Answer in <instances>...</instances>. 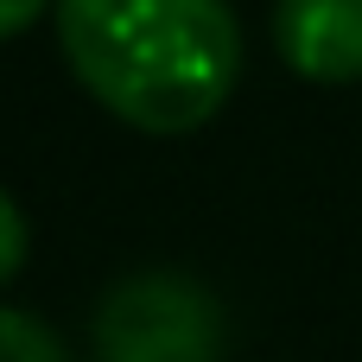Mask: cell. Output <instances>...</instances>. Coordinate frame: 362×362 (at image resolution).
Returning <instances> with one entry per match:
<instances>
[{"instance_id":"cell-6","label":"cell","mask_w":362,"mask_h":362,"mask_svg":"<svg viewBox=\"0 0 362 362\" xmlns=\"http://www.w3.org/2000/svg\"><path fill=\"white\" fill-rule=\"evenodd\" d=\"M45 6H51V0H0V38H19Z\"/></svg>"},{"instance_id":"cell-1","label":"cell","mask_w":362,"mask_h":362,"mask_svg":"<svg viewBox=\"0 0 362 362\" xmlns=\"http://www.w3.org/2000/svg\"><path fill=\"white\" fill-rule=\"evenodd\" d=\"M76 83L140 134L204 127L242 76L229 0H57Z\"/></svg>"},{"instance_id":"cell-4","label":"cell","mask_w":362,"mask_h":362,"mask_svg":"<svg viewBox=\"0 0 362 362\" xmlns=\"http://www.w3.org/2000/svg\"><path fill=\"white\" fill-rule=\"evenodd\" d=\"M0 362H70V350L45 318H32L19 305H0Z\"/></svg>"},{"instance_id":"cell-2","label":"cell","mask_w":362,"mask_h":362,"mask_svg":"<svg viewBox=\"0 0 362 362\" xmlns=\"http://www.w3.org/2000/svg\"><path fill=\"white\" fill-rule=\"evenodd\" d=\"M95 362H223V305L185 274H134L95 305Z\"/></svg>"},{"instance_id":"cell-3","label":"cell","mask_w":362,"mask_h":362,"mask_svg":"<svg viewBox=\"0 0 362 362\" xmlns=\"http://www.w3.org/2000/svg\"><path fill=\"white\" fill-rule=\"evenodd\" d=\"M274 45L305 83H356L362 0H274Z\"/></svg>"},{"instance_id":"cell-5","label":"cell","mask_w":362,"mask_h":362,"mask_svg":"<svg viewBox=\"0 0 362 362\" xmlns=\"http://www.w3.org/2000/svg\"><path fill=\"white\" fill-rule=\"evenodd\" d=\"M25 248H32V229H25V210L0 191V286L25 267Z\"/></svg>"}]
</instances>
